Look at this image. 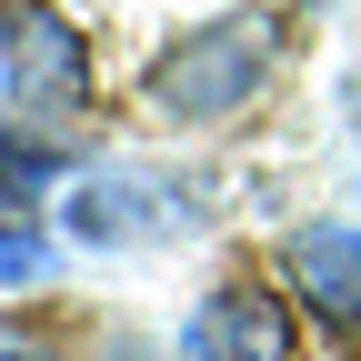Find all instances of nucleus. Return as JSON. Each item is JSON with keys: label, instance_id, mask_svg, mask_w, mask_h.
Returning a JSON list of instances; mask_svg holds the SVG:
<instances>
[{"label": "nucleus", "instance_id": "obj_1", "mask_svg": "<svg viewBox=\"0 0 361 361\" xmlns=\"http://www.w3.org/2000/svg\"><path fill=\"white\" fill-rule=\"evenodd\" d=\"M261 71H271V20L241 11V20H211V30L180 40V51H161L151 101L171 121H221V111H241L251 90H261Z\"/></svg>", "mask_w": 361, "mask_h": 361}, {"label": "nucleus", "instance_id": "obj_2", "mask_svg": "<svg viewBox=\"0 0 361 361\" xmlns=\"http://www.w3.org/2000/svg\"><path fill=\"white\" fill-rule=\"evenodd\" d=\"M0 90H11L20 111H80V90H90L80 30L51 20V11H11L0 20Z\"/></svg>", "mask_w": 361, "mask_h": 361}, {"label": "nucleus", "instance_id": "obj_3", "mask_svg": "<svg viewBox=\"0 0 361 361\" xmlns=\"http://www.w3.org/2000/svg\"><path fill=\"white\" fill-rule=\"evenodd\" d=\"M191 221V201H180V180H161V171H90L80 180V201H71V231L80 241H161V231H180Z\"/></svg>", "mask_w": 361, "mask_h": 361}, {"label": "nucleus", "instance_id": "obj_4", "mask_svg": "<svg viewBox=\"0 0 361 361\" xmlns=\"http://www.w3.org/2000/svg\"><path fill=\"white\" fill-rule=\"evenodd\" d=\"M191 361H291V311L271 301L261 281H231L191 311V331H180Z\"/></svg>", "mask_w": 361, "mask_h": 361}, {"label": "nucleus", "instance_id": "obj_5", "mask_svg": "<svg viewBox=\"0 0 361 361\" xmlns=\"http://www.w3.org/2000/svg\"><path fill=\"white\" fill-rule=\"evenodd\" d=\"M291 281L331 311V322H361V231L351 221H311L291 231Z\"/></svg>", "mask_w": 361, "mask_h": 361}, {"label": "nucleus", "instance_id": "obj_6", "mask_svg": "<svg viewBox=\"0 0 361 361\" xmlns=\"http://www.w3.org/2000/svg\"><path fill=\"white\" fill-rule=\"evenodd\" d=\"M0 281H40V241L20 231V221L0 231Z\"/></svg>", "mask_w": 361, "mask_h": 361}, {"label": "nucleus", "instance_id": "obj_7", "mask_svg": "<svg viewBox=\"0 0 361 361\" xmlns=\"http://www.w3.org/2000/svg\"><path fill=\"white\" fill-rule=\"evenodd\" d=\"M0 361H30V351H11V341H0Z\"/></svg>", "mask_w": 361, "mask_h": 361}]
</instances>
